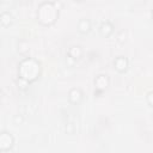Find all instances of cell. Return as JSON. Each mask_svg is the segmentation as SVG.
Here are the masks:
<instances>
[{"label": "cell", "mask_w": 153, "mask_h": 153, "mask_svg": "<svg viewBox=\"0 0 153 153\" xmlns=\"http://www.w3.org/2000/svg\"><path fill=\"white\" fill-rule=\"evenodd\" d=\"M17 73H18L19 78H22V79H24L31 84L41 76L42 65L37 59L26 56L18 63Z\"/></svg>", "instance_id": "cell-1"}, {"label": "cell", "mask_w": 153, "mask_h": 153, "mask_svg": "<svg viewBox=\"0 0 153 153\" xmlns=\"http://www.w3.org/2000/svg\"><path fill=\"white\" fill-rule=\"evenodd\" d=\"M59 13H60V8H57L55 2L45 0V1H42L38 4L37 11H36V17L41 24L51 25L59 18Z\"/></svg>", "instance_id": "cell-2"}, {"label": "cell", "mask_w": 153, "mask_h": 153, "mask_svg": "<svg viewBox=\"0 0 153 153\" xmlns=\"http://www.w3.org/2000/svg\"><path fill=\"white\" fill-rule=\"evenodd\" d=\"M94 85V94L103 93L110 85V78L106 73H98L93 79Z\"/></svg>", "instance_id": "cell-3"}, {"label": "cell", "mask_w": 153, "mask_h": 153, "mask_svg": "<svg viewBox=\"0 0 153 153\" xmlns=\"http://www.w3.org/2000/svg\"><path fill=\"white\" fill-rule=\"evenodd\" d=\"M14 146V136L8 130L0 131V151L6 152L10 151Z\"/></svg>", "instance_id": "cell-4"}, {"label": "cell", "mask_w": 153, "mask_h": 153, "mask_svg": "<svg viewBox=\"0 0 153 153\" xmlns=\"http://www.w3.org/2000/svg\"><path fill=\"white\" fill-rule=\"evenodd\" d=\"M129 67V60L126 55H117L114 59V68L120 72V73H124Z\"/></svg>", "instance_id": "cell-5"}, {"label": "cell", "mask_w": 153, "mask_h": 153, "mask_svg": "<svg viewBox=\"0 0 153 153\" xmlns=\"http://www.w3.org/2000/svg\"><path fill=\"white\" fill-rule=\"evenodd\" d=\"M68 102L76 105L79 103H81V100L84 99V92L80 87H72L68 91Z\"/></svg>", "instance_id": "cell-6"}, {"label": "cell", "mask_w": 153, "mask_h": 153, "mask_svg": "<svg viewBox=\"0 0 153 153\" xmlns=\"http://www.w3.org/2000/svg\"><path fill=\"white\" fill-rule=\"evenodd\" d=\"M114 24L110 20H103L99 24V33L103 37H109L112 32H114Z\"/></svg>", "instance_id": "cell-7"}, {"label": "cell", "mask_w": 153, "mask_h": 153, "mask_svg": "<svg viewBox=\"0 0 153 153\" xmlns=\"http://www.w3.org/2000/svg\"><path fill=\"white\" fill-rule=\"evenodd\" d=\"M67 54H68L71 57H73V59L76 61V60H79V59L82 56L84 50H82V47H81L80 44H72V45L68 48Z\"/></svg>", "instance_id": "cell-8"}, {"label": "cell", "mask_w": 153, "mask_h": 153, "mask_svg": "<svg viewBox=\"0 0 153 153\" xmlns=\"http://www.w3.org/2000/svg\"><path fill=\"white\" fill-rule=\"evenodd\" d=\"M12 23H13V14L7 10L1 11V13H0V24H1V26L6 27V26H10Z\"/></svg>", "instance_id": "cell-9"}, {"label": "cell", "mask_w": 153, "mask_h": 153, "mask_svg": "<svg viewBox=\"0 0 153 153\" xmlns=\"http://www.w3.org/2000/svg\"><path fill=\"white\" fill-rule=\"evenodd\" d=\"M78 30L81 33H87L91 30V20L86 17H82L78 20Z\"/></svg>", "instance_id": "cell-10"}, {"label": "cell", "mask_w": 153, "mask_h": 153, "mask_svg": "<svg viewBox=\"0 0 153 153\" xmlns=\"http://www.w3.org/2000/svg\"><path fill=\"white\" fill-rule=\"evenodd\" d=\"M17 47H18L19 54H22V55H26V54L30 51V43H29V41L25 39V38L19 39Z\"/></svg>", "instance_id": "cell-11"}, {"label": "cell", "mask_w": 153, "mask_h": 153, "mask_svg": "<svg viewBox=\"0 0 153 153\" xmlns=\"http://www.w3.org/2000/svg\"><path fill=\"white\" fill-rule=\"evenodd\" d=\"M127 37H128V32H127L126 29H121V30H118L117 33H116V41H117L118 43H121V44L127 41Z\"/></svg>", "instance_id": "cell-12"}, {"label": "cell", "mask_w": 153, "mask_h": 153, "mask_svg": "<svg viewBox=\"0 0 153 153\" xmlns=\"http://www.w3.org/2000/svg\"><path fill=\"white\" fill-rule=\"evenodd\" d=\"M16 82H17V86H18L19 90H26L29 87V85H30V82H27L26 80H24V79H22L19 76H17Z\"/></svg>", "instance_id": "cell-13"}, {"label": "cell", "mask_w": 153, "mask_h": 153, "mask_svg": "<svg viewBox=\"0 0 153 153\" xmlns=\"http://www.w3.org/2000/svg\"><path fill=\"white\" fill-rule=\"evenodd\" d=\"M12 122H13L14 124H22V123L24 122V117H23V115H20V114H16V115H13V117H12Z\"/></svg>", "instance_id": "cell-14"}, {"label": "cell", "mask_w": 153, "mask_h": 153, "mask_svg": "<svg viewBox=\"0 0 153 153\" xmlns=\"http://www.w3.org/2000/svg\"><path fill=\"white\" fill-rule=\"evenodd\" d=\"M146 102L148 103V105L153 106V90H149L146 93Z\"/></svg>", "instance_id": "cell-15"}, {"label": "cell", "mask_w": 153, "mask_h": 153, "mask_svg": "<svg viewBox=\"0 0 153 153\" xmlns=\"http://www.w3.org/2000/svg\"><path fill=\"white\" fill-rule=\"evenodd\" d=\"M66 62H67V65H69V66H73V65L75 63V60H74L73 57H71L68 54H66Z\"/></svg>", "instance_id": "cell-16"}, {"label": "cell", "mask_w": 153, "mask_h": 153, "mask_svg": "<svg viewBox=\"0 0 153 153\" xmlns=\"http://www.w3.org/2000/svg\"><path fill=\"white\" fill-rule=\"evenodd\" d=\"M151 16H152V18H153V7H152V10H151Z\"/></svg>", "instance_id": "cell-17"}]
</instances>
